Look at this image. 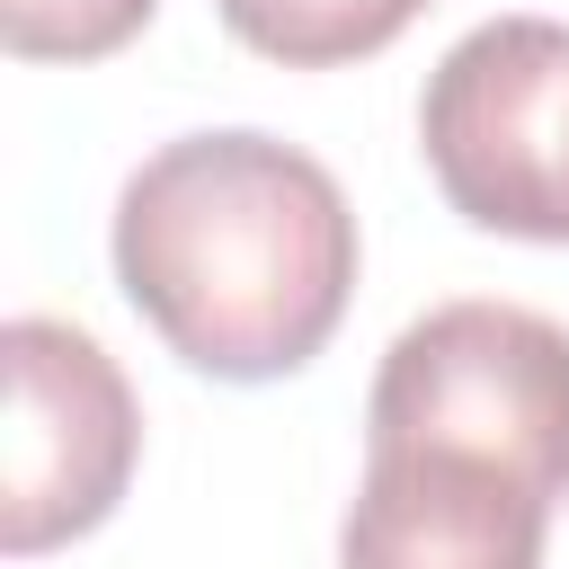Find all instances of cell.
Listing matches in <instances>:
<instances>
[{"instance_id":"obj_2","label":"cell","mask_w":569,"mask_h":569,"mask_svg":"<svg viewBox=\"0 0 569 569\" xmlns=\"http://www.w3.org/2000/svg\"><path fill=\"white\" fill-rule=\"evenodd\" d=\"M365 445H453L569 498V329L525 302L418 311L365 400Z\"/></svg>"},{"instance_id":"obj_6","label":"cell","mask_w":569,"mask_h":569,"mask_svg":"<svg viewBox=\"0 0 569 569\" xmlns=\"http://www.w3.org/2000/svg\"><path fill=\"white\" fill-rule=\"evenodd\" d=\"M213 9L249 53H267L284 71H338V62H365L391 36H409V18L436 0H213Z\"/></svg>"},{"instance_id":"obj_1","label":"cell","mask_w":569,"mask_h":569,"mask_svg":"<svg viewBox=\"0 0 569 569\" xmlns=\"http://www.w3.org/2000/svg\"><path fill=\"white\" fill-rule=\"evenodd\" d=\"M116 284L178 365L284 382L347 320L356 213L338 178L276 133H178L116 196Z\"/></svg>"},{"instance_id":"obj_7","label":"cell","mask_w":569,"mask_h":569,"mask_svg":"<svg viewBox=\"0 0 569 569\" xmlns=\"http://www.w3.org/2000/svg\"><path fill=\"white\" fill-rule=\"evenodd\" d=\"M160 0H0V36L18 62H107L151 27Z\"/></svg>"},{"instance_id":"obj_4","label":"cell","mask_w":569,"mask_h":569,"mask_svg":"<svg viewBox=\"0 0 569 569\" xmlns=\"http://www.w3.org/2000/svg\"><path fill=\"white\" fill-rule=\"evenodd\" d=\"M9 365V427H0V551L36 560L98 533L133 480L142 409L116 356L80 320L18 311L0 329Z\"/></svg>"},{"instance_id":"obj_5","label":"cell","mask_w":569,"mask_h":569,"mask_svg":"<svg viewBox=\"0 0 569 569\" xmlns=\"http://www.w3.org/2000/svg\"><path fill=\"white\" fill-rule=\"evenodd\" d=\"M551 489L453 445H365L338 569H542Z\"/></svg>"},{"instance_id":"obj_3","label":"cell","mask_w":569,"mask_h":569,"mask_svg":"<svg viewBox=\"0 0 569 569\" xmlns=\"http://www.w3.org/2000/svg\"><path fill=\"white\" fill-rule=\"evenodd\" d=\"M418 151L471 231L569 249V27L489 18L418 98Z\"/></svg>"}]
</instances>
